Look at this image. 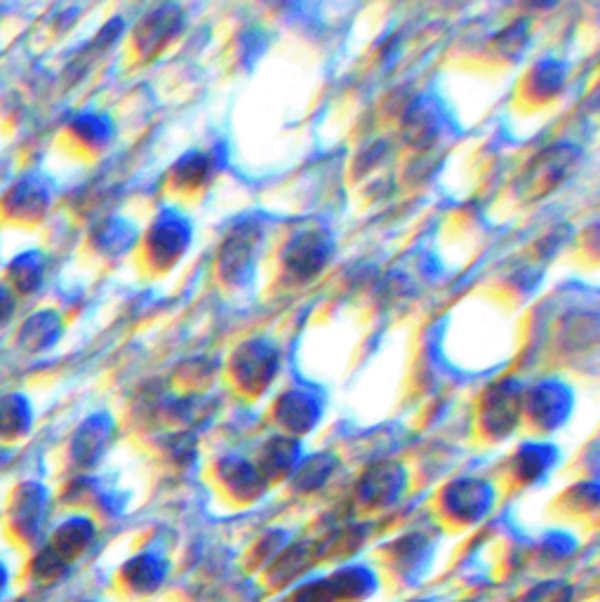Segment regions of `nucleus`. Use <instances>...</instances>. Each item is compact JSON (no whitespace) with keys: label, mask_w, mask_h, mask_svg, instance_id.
I'll return each instance as SVG.
<instances>
[{"label":"nucleus","mask_w":600,"mask_h":602,"mask_svg":"<svg viewBox=\"0 0 600 602\" xmlns=\"http://www.w3.org/2000/svg\"><path fill=\"white\" fill-rule=\"evenodd\" d=\"M280 353L269 339H248L240 344L231 358V377L245 393H262L276 379Z\"/></svg>","instance_id":"1"},{"label":"nucleus","mask_w":600,"mask_h":602,"mask_svg":"<svg viewBox=\"0 0 600 602\" xmlns=\"http://www.w3.org/2000/svg\"><path fill=\"white\" fill-rule=\"evenodd\" d=\"M262 247V226L255 222H243L236 224L229 231V236L222 243L219 250V273L222 280L231 287H243L248 285L252 278V271L257 266V254Z\"/></svg>","instance_id":"2"},{"label":"nucleus","mask_w":600,"mask_h":602,"mask_svg":"<svg viewBox=\"0 0 600 602\" xmlns=\"http://www.w3.org/2000/svg\"><path fill=\"white\" fill-rule=\"evenodd\" d=\"M335 240L323 229H306L292 236L283 250V269L297 283H309L330 264Z\"/></svg>","instance_id":"3"},{"label":"nucleus","mask_w":600,"mask_h":602,"mask_svg":"<svg viewBox=\"0 0 600 602\" xmlns=\"http://www.w3.org/2000/svg\"><path fill=\"white\" fill-rule=\"evenodd\" d=\"M191 238L193 226L182 212L172 210V207L160 212L146 233V250H149L153 266H160V269L175 266L189 250Z\"/></svg>","instance_id":"4"},{"label":"nucleus","mask_w":600,"mask_h":602,"mask_svg":"<svg viewBox=\"0 0 600 602\" xmlns=\"http://www.w3.org/2000/svg\"><path fill=\"white\" fill-rule=\"evenodd\" d=\"M572 405H575L572 389L560 379L537 381L523 396V412L544 433H551L558 426H563L570 419Z\"/></svg>","instance_id":"5"},{"label":"nucleus","mask_w":600,"mask_h":602,"mask_svg":"<svg viewBox=\"0 0 600 602\" xmlns=\"http://www.w3.org/2000/svg\"><path fill=\"white\" fill-rule=\"evenodd\" d=\"M523 386L516 379L499 381L497 386H492L488 396L480 407V421L488 436L495 440H502L511 436L513 428L518 426L520 414H523Z\"/></svg>","instance_id":"6"},{"label":"nucleus","mask_w":600,"mask_h":602,"mask_svg":"<svg viewBox=\"0 0 600 602\" xmlns=\"http://www.w3.org/2000/svg\"><path fill=\"white\" fill-rule=\"evenodd\" d=\"M273 412H276V421L285 431V436H306L323 417V400L311 391L292 389L276 400Z\"/></svg>","instance_id":"7"},{"label":"nucleus","mask_w":600,"mask_h":602,"mask_svg":"<svg viewBox=\"0 0 600 602\" xmlns=\"http://www.w3.org/2000/svg\"><path fill=\"white\" fill-rule=\"evenodd\" d=\"M577 151L572 146H553L546 149L530 167V182L528 191L530 193H546L553 191V186L563 182L568 170L575 163Z\"/></svg>","instance_id":"8"},{"label":"nucleus","mask_w":600,"mask_h":602,"mask_svg":"<svg viewBox=\"0 0 600 602\" xmlns=\"http://www.w3.org/2000/svg\"><path fill=\"white\" fill-rule=\"evenodd\" d=\"M222 163L217 160V151H189L172 165V184L177 189H200L217 175Z\"/></svg>","instance_id":"9"},{"label":"nucleus","mask_w":600,"mask_h":602,"mask_svg":"<svg viewBox=\"0 0 600 602\" xmlns=\"http://www.w3.org/2000/svg\"><path fill=\"white\" fill-rule=\"evenodd\" d=\"M182 12L177 5H165L156 12H151L149 17H144L142 33H139V43L146 50H158L160 45H165L172 36H177L182 29Z\"/></svg>","instance_id":"10"},{"label":"nucleus","mask_w":600,"mask_h":602,"mask_svg":"<svg viewBox=\"0 0 600 602\" xmlns=\"http://www.w3.org/2000/svg\"><path fill=\"white\" fill-rule=\"evenodd\" d=\"M558 450L546 443H525L518 447L516 457H513V471L518 473L525 483H535L544 478L546 473L556 466Z\"/></svg>","instance_id":"11"},{"label":"nucleus","mask_w":600,"mask_h":602,"mask_svg":"<svg viewBox=\"0 0 600 602\" xmlns=\"http://www.w3.org/2000/svg\"><path fill=\"white\" fill-rule=\"evenodd\" d=\"M299 452H302V447H299L297 438L276 436L266 440V445L262 447L259 466H262L266 476H285V473L299 466V459H302Z\"/></svg>","instance_id":"12"},{"label":"nucleus","mask_w":600,"mask_h":602,"mask_svg":"<svg viewBox=\"0 0 600 602\" xmlns=\"http://www.w3.org/2000/svg\"><path fill=\"white\" fill-rule=\"evenodd\" d=\"M113 436V421L106 414H97V417L88 419L83 428H78L76 436V454L85 464H92L106 445L111 443Z\"/></svg>","instance_id":"13"},{"label":"nucleus","mask_w":600,"mask_h":602,"mask_svg":"<svg viewBox=\"0 0 600 602\" xmlns=\"http://www.w3.org/2000/svg\"><path fill=\"white\" fill-rule=\"evenodd\" d=\"M530 95L549 99L556 97L565 85V64L556 59H544L530 71Z\"/></svg>","instance_id":"14"},{"label":"nucleus","mask_w":600,"mask_h":602,"mask_svg":"<svg viewBox=\"0 0 600 602\" xmlns=\"http://www.w3.org/2000/svg\"><path fill=\"white\" fill-rule=\"evenodd\" d=\"M137 229L123 219H109V222L102 224V229L97 233V245L102 247L104 252L111 254H123L128 252L137 240Z\"/></svg>","instance_id":"15"},{"label":"nucleus","mask_w":600,"mask_h":602,"mask_svg":"<svg viewBox=\"0 0 600 602\" xmlns=\"http://www.w3.org/2000/svg\"><path fill=\"white\" fill-rule=\"evenodd\" d=\"M73 132L90 144H104L111 137V120L106 116H83L73 123Z\"/></svg>","instance_id":"16"},{"label":"nucleus","mask_w":600,"mask_h":602,"mask_svg":"<svg viewBox=\"0 0 600 602\" xmlns=\"http://www.w3.org/2000/svg\"><path fill=\"white\" fill-rule=\"evenodd\" d=\"M337 466V459L330 457V454H318V457H311L309 461H304V464L297 466V478L302 480L304 487L311 485L313 478H318V483H323V480L330 478L332 468Z\"/></svg>","instance_id":"17"},{"label":"nucleus","mask_w":600,"mask_h":602,"mask_svg":"<svg viewBox=\"0 0 600 602\" xmlns=\"http://www.w3.org/2000/svg\"><path fill=\"white\" fill-rule=\"evenodd\" d=\"M0 579H3V574H0Z\"/></svg>","instance_id":"18"}]
</instances>
